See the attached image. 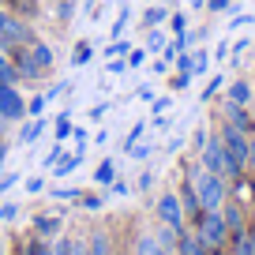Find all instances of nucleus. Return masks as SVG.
I'll return each mask as SVG.
<instances>
[{"mask_svg": "<svg viewBox=\"0 0 255 255\" xmlns=\"http://www.w3.org/2000/svg\"><path fill=\"white\" fill-rule=\"evenodd\" d=\"M188 184L195 188V195H199V207L203 210H222V203L229 199V188H225V176L210 173V169L195 165L188 173Z\"/></svg>", "mask_w": 255, "mask_h": 255, "instance_id": "obj_1", "label": "nucleus"}, {"mask_svg": "<svg viewBox=\"0 0 255 255\" xmlns=\"http://www.w3.org/2000/svg\"><path fill=\"white\" fill-rule=\"evenodd\" d=\"M199 165L210 169V173H218V176H225V180H240V176H244V169H237V165L229 161V150H225L222 135H218V139H207V146L199 150Z\"/></svg>", "mask_w": 255, "mask_h": 255, "instance_id": "obj_2", "label": "nucleus"}, {"mask_svg": "<svg viewBox=\"0 0 255 255\" xmlns=\"http://www.w3.org/2000/svg\"><path fill=\"white\" fill-rule=\"evenodd\" d=\"M195 237H199L210 252H218V248L229 240V225H225L222 210H203V214L195 218Z\"/></svg>", "mask_w": 255, "mask_h": 255, "instance_id": "obj_3", "label": "nucleus"}, {"mask_svg": "<svg viewBox=\"0 0 255 255\" xmlns=\"http://www.w3.org/2000/svg\"><path fill=\"white\" fill-rule=\"evenodd\" d=\"M0 41H4V45H30L34 34H30V26L19 23L11 11L0 8Z\"/></svg>", "mask_w": 255, "mask_h": 255, "instance_id": "obj_4", "label": "nucleus"}, {"mask_svg": "<svg viewBox=\"0 0 255 255\" xmlns=\"http://www.w3.org/2000/svg\"><path fill=\"white\" fill-rule=\"evenodd\" d=\"M23 117H26L23 94L11 83H0V120H23Z\"/></svg>", "mask_w": 255, "mask_h": 255, "instance_id": "obj_5", "label": "nucleus"}, {"mask_svg": "<svg viewBox=\"0 0 255 255\" xmlns=\"http://www.w3.org/2000/svg\"><path fill=\"white\" fill-rule=\"evenodd\" d=\"M158 218H161V225L184 229V203H180V195H176V191H165V195L158 199Z\"/></svg>", "mask_w": 255, "mask_h": 255, "instance_id": "obj_6", "label": "nucleus"}, {"mask_svg": "<svg viewBox=\"0 0 255 255\" xmlns=\"http://www.w3.org/2000/svg\"><path fill=\"white\" fill-rule=\"evenodd\" d=\"M11 64H15L19 75H41V64L34 60L30 45H15V49H11Z\"/></svg>", "mask_w": 255, "mask_h": 255, "instance_id": "obj_7", "label": "nucleus"}, {"mask_svg": "<svg viewBox=\"0 0 255 255\" xmlns=\"http://www.w3.org/2000/svg\"><path fill=\"white\" fill-rule=\"evenodd\" d=\"M225 124L240 128V131H248V135L255 131V120L248 117V109H244V105H233V102H225Z\"/></svg>", "mask_w": 255, "mask_h": 255, "instance_id": "obj_8", "label": "nucleus"}, {"mask_svg": "<svg viewBox=\"0 0 255 255\" xmlns=\"http://www.w3.org/2000/svg\"><path fill=\"white\" fill-rule=\"evenodd\" d=\"M135 255H173V252H169L154 233H139L135 237Z\"/></svg>", "mask_w": 255, "mask_h": 255, "instance_id": "obj_9", "label": "nucleus"}, {"mask_svg": "<svg viewBox=\"0 0 255 255\" xmlns=\"http://www.w3.org/2000/svg\"><path fill=\"white\" fill-rule=\"evenodd\" d=\"M222 218H225V225H229L233 237L248 229V225H244V210H240V203H229V199H225V203H222Z\"/></svg>", "mask_w": 255, "mask_h": 255, "instance_id": "obj_10", "label": "nucleus"}, {"mask_svg": "<svg viewBox=\"0 0 255 255\" xmlns=\"http://www.w3.org/2000/svg\"><path fill=\"white\" fill-rule=\"evenodd\" d=\"M53 255H90V248H87V240H79V237H60L53 244Z\"/></svg>", "mask_w": 255, "mask_h": 255, "instance_id": "obj_11", "label": "nucleus"}, {"mask_svg": "<svg viewBox=\"0 0 255 255\" xmlns=\"http://www.w3.org/2000/svg\"><path fill=\"white\" fill-rule=\"evenodd\" d=\"M176 252H180V255H210V248L203 244L195 233H180V240H176Z\"/></svg>", "mask_w": 255, "mask_h": 255, "instance_id": "obj_12", "label": "nucleus"}, {"mask_svg": "<svg viewBox=\"0 0 255 255\" xmlns=\"http://www.w3.org/2000/svg\"><path fill=\"white\" fill-rule=\"evenodd\" d=\"M87 248H90V255H113V244H109V233H105V229H94V233H90Z\"/></svg>", "mask_w": 255, "mask_h": 255, "instance_id": "obj_13", "label": "nucleus"}, {"mask_svg": "<svg viewBox=\"0 0 255 255\" xmlns=\"http://www.w3.org/2000/svg\"><path fill=\"white\" fill-rule=\"evenodd\" d=\"M252 94H255L252 83H244V79H237V83L229 87V102H233V105H248V102H252Z\"/></svg>", "mask_w": 255, "mask_h": 255, "instance_id": "obj_14", "label": "nucleus"}, {"mask_svg": "<svg viewBox=\"0 0 255 255\" xmlns=\"http://www.w3.org/2000/svg\"><path fill=\"white\" fill-rule=\"evenodd\" d=\"M233 252H237V255H255V237H252V233H237V237H233Z\"/></svg>", "mask_w": 255, "mask_h": 255, "instance_id": "obj_15", "label": "nucleus"}, {"mask_svg": "<svg viewBox=\"0 0 255 255\" xmlns=\"http://www.w3.org/2000/svg\"><path fill=\"white\" fill-rule=\"evenodd\" d=\"M90 60H94L90 41H79V45H75V53H72V64H75V68H83V64H90Z\"/></svg>", "mask_w": 255, "mask_h": 255, "instance_id": "obj_16", "label": "nucleus"}, {"mask_svg": "<svg viewBox=\"0 0 255 255\" xmlns=\"http://www.w3.org/2000/svg\"><path fill=\"white\" fill-rule=\"evenodd\" d=\"M19 72H15V64H11L8 53H0V83H15Z\"/></svg>", "mask_w": 255, "mask_h": 255, "instance_id": "obj_17", "label": "nucleus"}, {"mask_svg": "<svg viewBox=\"0 0 255 255\" xmlns=\"http://www.w3.org/2000/svg\"><path fill=\"white\" fill-rule=\"evenodd\" d=\"M30 53H34V60L41 64V72H45L49 64H53V49H49V45H41V41H34V45H30Z\"/></svg>", "mask_w": 255, "mask_h": 255, "instance_id": "obj_18", "label": "nucleus"}, {"mask_svg": "<svg viewBox=\"0 0 255 255\" xmlns=\"http://www.w3.org/2000/svg\"><path fill=\"white\" fill-rule=\"evenodd\" d=\"M34 229H38L41 237H56V229H60V222H56V218H49V214H41L38 222H34Z\"/></svg>", "mask_w": 255, "mask_h": 255, "instance_id": "obj_19", "label": "nucleus"}, {"mask_svg": "<svg viewBox=\"0 0 255 255\" xmlns=\"http://www.w3.org/2000/svg\"><path fill=\"white\" fill-rule=\"evenodd\" d=\"M79 161H83V154H72V158H60V161L53 165V176H68L75 165H79Z\"/></svg>", "mask_w": 255, "mask_h": 255, "instance_id": "obj_20", "label": "nucleus"}, {"mask_svg": "<svg viewBox=\"0 0 255 255\" xmlns=\"http://www.w3.org/2000/svg\"><path fill=\"white\" fill-rule=\"evenodd\" d=\"M94 176H98V184H113V176H117V165H113V161H102Z\"/></svg>", "mask_w": 255, "mask_h": 255, "instance_id": "obj_21", "label": "nucleus"}, {"mask_svg": "<svg viewBox=\"0 0 255 255\" xmlns=\"http://www.w3.org/2000/svg\"><path fill=\"white\" fill-rule=\"evenodd\" d=\"M161 19H165V8H146L143 11V26H158Z\"/></svg>", "mask_w": 255, "mask_h": 255, "instance_id": "obj_22", "label": "nucleus"}, {"mask_svg": "<svg viewBox=\"0 0 255 255\" xmlns=\"http://www.w3.org/2000/svg\"><path fill=\"white\" fill-rule=\"evenodd\" d=\"M207 64H210V56L199 49V53L191 56V75H203V72H207Z\"/></svg>", "mask_w": 255, "mask_h": 255, "instance_id": "obj_23", "label": "nucleus"}, {"mask_svg": "<svg viewBox=\"0 0 255 255\" xmlns=\"http://www.w3.org/2000/svg\"><path fill=\"white\" fill-rule=\"evenodd\" d=\"M38 135H41V120H38V117H34V120H30V124H26V128H23V143H34V139H38Z\"/></svg>", "mask_w": 255, "mask_h": 255, "instance_id": "obj_24", "label": "nucleus"}, {"mask_svg": "<svg viewBox=\"0 0 255 255\" xmlns=\"http://www.w3.org/2000/svg\"><path fill=\"white\" fill-rule=\"evenodd\" d=\"M146 64V49H128V68H139Z\"/></svg>", "mask_w": 255, "mask_h": 255, "instance_id": "obj_25", "label": "nucleus"}, {"mask_svg": "<svg viewBox=\"0 0 255 255\" xmlns=\"http://www.w3.org/2000/svg\"><path fill=\"white\" fill-rule=\"evenodd\" d=\"M161 45H165V34H161V30H154L150 38H146V45H143V49H146V53H154V49H161Z\"/></svg>", "mask_w": 255, "mask_h": 255, "instance_id": "obj_26", "label": "nucleus"}, {"mask_svg": "<svg viewBox=\"0 0 255 255\" xmlns=\"http://www.w3.org/2000/svg\"><path fill=\"white\" fill-rule=\"evenodd\" d=\"M26 255H53V248L41 244V240H30V244H26Z\"/></svg>", "mask_w": 255, "mask_h": 255, "instance_id": "obj_27", "label": "nucleus"}, {"mask_svg": "<svg viewBox=\"0 0 255 255\" xmlns=\"http://www.w3.org/2000/svg\"><path fill=\"white\" fill-rule=\"evenodd\" d=\"M128 49H131V45H128V41H124V38H117V41H109V60H113V56H124V53H128Z\"/></svg>", "mask_w": 255, "mask_h": 255, "instance_id": "obj_28", "label": "nucleus"}, {"mask_svg": "<svg viewBox=\"0 0 255 255\" xmlns=\"http://www.w3.org/2000/svg\"><path fill=\"white\" fill-rule=\"evenodd\" d=\"M45 102L49 98H34V102L26 105V117H41V113H45Z\"/></svg>", "mask_w": 255, "mask_h": 255, "instance_id": "obj_29", "label": "nucleus"}, {"mask_svg": "<svg viewBox=\"0 0 255 255\" xmlns=\"http://www.w3.org/2000/svg\"><path fill=\"white\" fill-rule=\"evenodd\" d=\"M222 83H225L222 75H214V79L207 83V90H203V102H207V98H214V94H218V87H222Z\"/></svg>", "mask_w": 255, "mask_h": 255, "instance_id": "obj_30", "label": "nucleus"}, {"mask_svg": "<svg viewBox=\"0 0 255 255\" xmlns=\"http://www.w3.org/2000/svg\"><path fill=\"white\" fill-rule=\"evenodd\" d=\"M15 214H19V207H15V203H4V207H0V222H11Z\"/></svg>", "mask_w": 255, "mask_h": 255, "instance_id": "obj_31", "label": "nucleus"}, {"mask_svg": "<svg viewBox=\"0 0 255 255\" xmlns=\"http://www.w3.org/2000/svg\"><path fill=\"white\" fill-rule=\"evenodd\" d=\"M176 68H180V72H188V75H191V56L184 53V49H180V53H176Z\"/></svg>", "mask_w": 255, "mask_h": 255, "instance_id": "obj_32", "label": "nucleus"}, {"mask_svg": "<svg viewBox=\"0 0 255 255\" xmlns=\"http://www.w3.org/2000/svg\"><path fill=\"white\" fill-rule=\"evenodd\" d=\"M244 169H248V173L255 176V139L248 143V161H244Z\"/></svg>", "mask_w": 255, "mask_h": 255, "instance_id": "obj_33", "label": "nucleus"}, {"mask_svg": "<svg viewBox=\"0 0 255 255\" xmlns=\"http://www.w3.org/2000/svg\"><path fill=\"white\" fill-rule=\"evenodd\" d=\"M72 135V124H68V117H60V124H56V139H68Z\"/></svg>", "mask_w": 255, "mask_h": 255, "instance_id": "obj_34", "label": "nucleus"}, {"mask_svg": "<svg viewBox=\"0 0 255 255\" xmlns=\"http://www.w3.org/2000/svg\"><path fill=\"white\" fill-rule=\"evenodd\" d=\"M128 150H131V158H146V154H150V146H139V143H131V146H128Z\"/></svg>", "mask_w": 255, "mask_h": 255, "instance_id": "obj_35", "label": "nucleus"}, {"mask_svg": "<svg viewBox=\"0 0 255 255\" xmlns=\"http://www.w3.org/2000/svg\"><path fill=\"white\" fill-rule=\"evenodd\" d=\"M15 180H19V173H8V176H0V191H8L11 184H15Z\"/></svg>", "mask_w": 255, "mask_h": 255, "instance_id": "obj_36", "label": "nucleus"}, {"mask_svg": "<svg viewBox=\"0 0 255 255\" xmlns=\"http://www.w3.org/2000/svg\"><path fill=\"white\" fill-rule=\"evenodd\" d=\"M45 188V180H41V176H30V180H26V191H41Z\"/></svg>", "mask_w": 255, "mask_h": 255, "instance_id": "obj_37", "label": "nucleus"}, {"mask_svg": "<svg viewBox=\"0 0 255 255\" xmlns=\"http://www.w3.org/2000/svg\"><path fill=\"white\" fill-rule=\"evenodd\" d=\"M53 195H56V199H75V195H79V191H72V188H56Z\"/></svg>", "mask_w": 255, "mask_h": 255, "instance_id": "obj_38", "label": "nucleus"}, {"mask_svg": "<svg viewBox=\"0 0 255 255\" xmlns=\"http://www.w3.org/2000/svg\"><path fill=\"white\" fill-rule=\"evenodd\" d=\"M72 11H75V8H72V0H64V4H60V11H56V15H60V19H72Z\"/></svg>", "mask_w": 255, "mask_h": 255, "instance_id": "obj_39", "label": "nucleus"}, {"mask_svg": "<svg viewBox=\"0 0 255 255\" xmlns=\"http://www.w3.org/2000/svg\"><path fill=\"white\" fill-rule=\"evenodd\" d=\"M207 8L210 11H225V8H229V0H207Z\"/></svg>", "mask_w": 255, "mask_h": 255, "instance_id": "obj_40", "label": "nucleus"}, {"mask_svg": "<svg viewBox=\"0 0 255 255\" xmlns=\"http://www.w3.org/2000/svg\"><path fill=\"white\" fill-rule=\"evenodd\" d=\"M105 113H109V105H94V109H90V117H94V120H105Z\"/></svg>", "mask_w": 255, "mask_h": 255, "instance_id": "obj_41", "label": "nucleus"}, {"mask_svg": "<svg viewBox=\"0 0 255 255\" xmlns=\"http://www.w3.org/2000/svg\"><path fill=\"white\" fill-rule=\"evenodd\" d=\"M83 207H87V210H98V207H102V199H98V195H87V199H83Z\"/></svg>", "mask_w": 255, "mask_h": 255, "instance_id": "obj_42", "label": "nucleus"}, {"mask_svg": "<svg viewBox=\"0 0 255 255\" xmlns=\"http://www.w3.org/2000/svg\"><path fill=\"white\" fill-rule=\"evenodd\" d=\"M173 30H176V38H184V15H173Z\"/></svg>", "mask_w": 255, "mask_h": 255, "instance_id": "obj_43", "label": "nucleus"}, {"mask_svg": "<svg viewBox=\"0 0 255 255\" xmlns=\"http://www.w3.org/2000/svg\"><path fill=\"white\" fill-rule=\"evenodd\" d=\"M203 4H207V0H191V8H203Z\"/></svg>", "mask_w": 255, "mask_h": 255, "instance_id": "obj_44", "label": "nucleus"}, {"mask_svg": "<svg viewBox=\"0 0 255 255\" xmlns=\"http://www.w3.org/2000/svg\"><path fill=\"white\" fill-rule=\"evenodd\" d=\"M0 255H4V240H0Z\"/></svg>", "mask_w": 255, "mask_h": 255, "instance_id": "obj_45", "label": "nucleus"}, {"mask_svg": "<svg viewBox=\"0 0 255 255\" xmlns=\"http://www.w3.org/2000/svg\"><path fill=\"white\" fill-rule=\"evenodd\" d=\"M248 233H252V237H255V229H248Z\"/></svg>", "mask_w": 255, "mask_h": 255, "instance_id": "obj_46", "label": "nucleus"}]
</instances>
